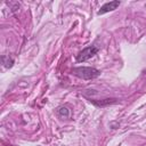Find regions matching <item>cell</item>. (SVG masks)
<instances>
[{"label": "cell", "mask_w": 146, "mask_h": 146, "mask_svg": "<svg viewBox=\"0 0 146 146\" xmlns=\"http://www.w3.org/2000/svg\"><path fill=\"white\" fill-rule=\"evenodd\" d=\"M72 73L74 75H76L80 79L83 80H92L96 79L97 76H99L100 71L95 68V67H88V66H80V67H75L73 68Z\"/></svg>", "instance_id": "1"}, {"label": "cell", "mask_w": 146, "mask_h": 146, "mask_svg": "<svg viewBox=\"0 0 146 146\" xmlns=\"http://www.w3.org/2000/svg\"><path fill=\"white\" fill-rule=\"evenodd\" d=\"M98 52V48L95 46H89L84 49H82L78 55H76V62L81 63V62H86L88 59H90L91 57H94L96 54Z\"/></svg>", "instance_id": "2"}, {"label": "cell", "mask_w": 146, "mask_h": 146, "mask_svg": "<svg viewBox=\"0 0 146 146\" xmlns=\"http://www.w3.org/2000/svg\"><path fill=\"white\" fill-rule=\"evenodd\" d=\"M120 1L119 0H113V1H110V2H106V3H104L102 7H100V9L98 10V15H104V14H106V13H108V11H113V10H115L119 6H120Z\"/></svg>", "instance_id": "3"}, {"label": "cell", "mask_w": 146, "mask_h": 146, "mask_svg": "<svg viewBox=\"0 0 146 146\" xmlns=\"http://www.w3.org/2000/svg\"><path fill=\"white\" fill-rule=\"evenodd\" d=\"M1 62H2L3 66L7 67V68L13 67V65H14V59L8 55H2L1 56Z\"/></svg>", "instance_id": "4"}, {"label": "cell", "mask_w": 146, "mask_h": 146, "mask_svg": "<svg viewBox=\"0 0 146 146\" xmlns=\"http://www.w3.org/2000/svg\"><path fill=\"white\" fill-rule=\"evenodd\" d=\"M57 113L59 116L62 117H68L70 116V110L66 107V106H60L58 110H57Z\"/></svg>", "instance_id": "5"}, {"label": "cell", "mask_w": 146, "mask_h": 146, "mask_svg": "<svg viewBox=\"0 0 146 146\" xmlns=\"http://www.w3.org/2000/svg\"><path fill=\"white\" fill-rule=\"evenodd\" d=\"M144 73H145V74H146V70H144Z\"/></svg>", "instance_id": "6"}]
</instances>
